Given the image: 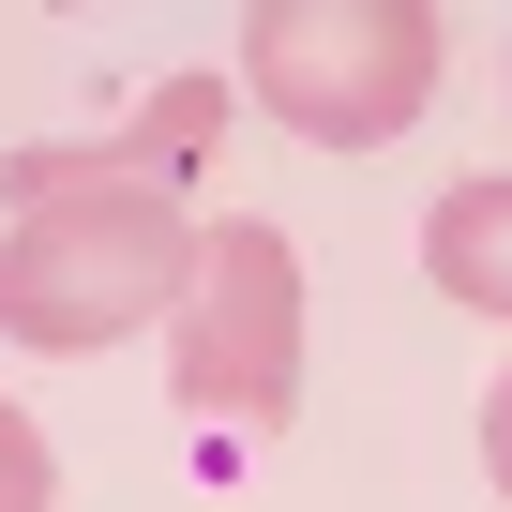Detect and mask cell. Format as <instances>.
I'll use <instances>...</instances> for the list:
<instances>
[{
    "mask_svg": "<svg viewBox=\"0 0 512 512\" xmlns=\"http://www.w3.org/2000/svg\"><path fill=\"white\" fill-rule=\"evenodd\" d=\"M211 76H181L151 106V136H91V151H16L0 196V332L46 347V362H91L121 347L136 317H181V272H196V196H181V151L211 136Z\"/></svg>",
    "mask_w": 512,
    "mask_h": 512,
    "instance_id": "6da1fadb",
    "label": "cell"
},
{
    "mask_svg": "<svg viewBox=\"0 0 512 512\" xmlns=\"http://www.w3.org/2000/svg\"><path fill=\"white\" fill-rule=\"evenodd\" d=\"M166 392L196 422H241V437L302 422V241L272 211L196 226V272H181V317H166Z\"/></svg>",
    "mask_w": 512,
    "mask_h": 512,
    "instance_id": "7a4b0ae2",
    "label": "cell"
},
{
    "mask_svg": "<svg viewBox=\"0 0 512 512\" xmlns=\"http://www.w3.org/2000/svg\"><path fill=\"white\" fill-rule=\"evenodd\" d=\"M241 76L317 151H392L437 106V16H422V0H256Z\"/></svg>",
    "mask_w": 512,
    "mask_h": 512,
    "instance_id": "3957f363",
    "label": "cell"
},
{
    "mask_svg": "<svg viewBox=\"0 0 512 512\" xmlns=\"http://www.w3.org/2000/svg\"><path fill=\"white\" fill-rule=\"evenodd\" d=\"M422 272H437V302L512 317V181H497V166H482V181H452V196L422 211Z\"/></svg>",
    "mask_w": 512,
    "mask_h": 512,
    "instance_id": "277c9868",
    "label": "cell"
},
{
    "mask_svg": "<svg viewBox=\"0 0 512 512\" xmlns=\"http://www.w3.org/2000/svg\"><path fill=\"white\" fill-rule=\"evenodd\" d=\"M46 497H61V452H46V422L16 392H0V512H46Z\"/></svg>",
    "mask_w": 512,
    "mask_h": 512,
    "instance_id": "5b68a950",
    "label": "cell"
},
{
    "mask_svg": "<svg viewBox=\"0 0 512 512\" xmlns=\"http://www.w3.org/2000/svg\"><path fill=\"white\" fill-rule=\"evenodd\" d=\"M482 467H497V497H512V377H497V407H482Z\"/></svg>",
    "mask_w": 512,
    "mask_h": 512,
    "instance_id": "8992f818",
    "label": "cell"
}]
</instances>
